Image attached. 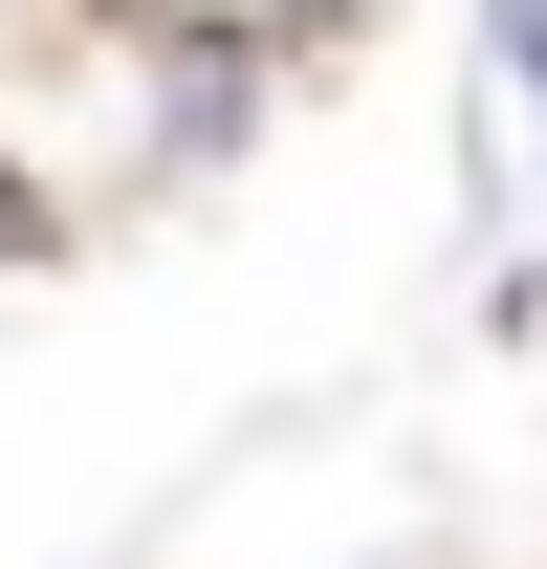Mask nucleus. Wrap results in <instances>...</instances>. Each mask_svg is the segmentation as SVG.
I'll return each instance as SVG.
<instances>
[{
	"mask_svg": "<svg viewBox=\"0 0 547 569\" xmlns=\"http://www.w3.org/2000/svg\"><path fill=\"white\" fill-rule=\"evenodd\" d=\"M110 22H219V44H285V67H307V44H350L372 0H110Z\"/></svg>",
	"mask_w": 547,
	"mask_h": 569,
	"instance_id": "f257e3e1",
	"label": "nucleus"
},
{
	"mask_svg": "<svg viewBox=\"0 0 547 569\" xmlns=\"http://www.w3.org/2000/svg\"><path fill=\"white\" fill-rule=\"evenodd\" d=\"M481 88L526 110V153H547V0H481Z\"/></svg>",
	"mask_w": 547,
	"mask_h": 569,
	"instance_id": "f03ea898",
	"label": "nucleus"
},
{
	"mask_svg": "<svg viewBox=\"0 0 547 569\" xmlns=\"http://www.w3.org/2000/svg\"><path fill=\"white\" fill-rule=\"evenodd\" d=\"M0 263H44V219H22V176H0Z\"/></svg>",
	"mask_w": 547,
	"mask_h": 569,
	"instance_id": "7ed1b4c3",
	"label": "nucleus"
}]
</instances>
